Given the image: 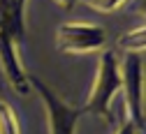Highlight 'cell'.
I'll return each instance as SVG.
<instances>
[{
  "label": "cell",
  "instance_id": "6da1fadb",
  "mask_svg": "<svg viewBox=\"0 0 146 134\" xmlns=\"http://www.w3.org/2000/svg\"><path fill=\"white\" fill-rule=\"evenodd\" d=\"M121 88H123V79H121L118 58H116V51L109 49L100 58L98 76H95L93 90H90V97L84 104V113H95V116H100L104 123H114L111 100H114V95Z\"/></svg>",
  "mask_w": 146,
  "mask_h": 134
},
{
  "label": "cell",
  "instance_id": "ba28073f",
  "mask_svg": "<svg viewBox=\"0 0 146 134\" xmlns=\"http://www.w3.org/2000/svg\"><path fill=\"white\" fill-rule=\"evenodd\" d=\"M116 134H141V132H139V129H137V127H135V125H132L130 120H125V123L121 125V129H118Z\"/></svg>",
  "mask_w": 146,
  "mask_h": 134
},
{
  "label": "cell",
  "instance_id": "30bf717a",
  "mask_svg": "<svg viewBox=\"0 0 146 134\" xmlns=\"http://www.w3.org/2000/svg\"><path fill=\"white\" fill-rule=\"evenodd\" d=\"M12 5L16 7V12H19V14H23V9H26V0H12Z\"/></svg>",
  "mask_w": 146,
  "mask_h": 134
},
{
  "label": "cell",
  "instance_id": "52a82bcc",
  "mask_svg": "<svg viewBox=\"0 0 146 134\" xmlns=\"http://www.w3.org/2000/svg\"><path fill=\"white\" fill-rule=\"evenodd\" d=\"M81 3L88 5V7H93V9H98V12L109 14V12L121 9V7L125 5V0H81Z\"/></svg>",
  "mask_w": 146,
  "mask_h": 134
},
{
  "label": "cell",
  "instance_id": "8992f818",
  "mask_svg": "<svg viewBox=\"0 0 146 134\" xmlns=\"http://www.w3.org/2000/svg\"><path fill=\"white\" fill-rule=\"evenodd\" d=\"M0 134H21L19 120H16L12 106L5 102H0Z\"/></svg>",
  "mask_w": 146,
  "mask_h": 134
},
{
  "label": "cell",
  "instance_id": "277c9868",
  "mask_svg": "<svg viewBox=\"0 0 146 134\" xmlns=\"http://www.w3.org/2000/svg\"><path fill=\"white\" fill-rule=\"evenodd\" d=\"M58 49L65 53H84V51H95L107 42V35L102 26L95 23H63L58 28Z\"/></svg>",
  "mask_w": 146,
  "mask_h": 134
},
{
  "label": "cell",
  "instance_id": "8fae6325",
  "mask_svg": "<svg viewBox=\"0 0 146 134\" xmlns=\"http://www.w3.org/2000/svg\"><path fill=\"white\" fill-rule=\"evenodd\" d=\"M56 3H58L60 7H65V9H72V7H74V3H77V0H56Z\"/></svg>",
  "mask_w": 146,
  "mask_h": 134
},
{
  "label": "cell",
  "instance_id": "7a4b0ae2",
  "mask_svg": "<svg viewBox=\"0 0 146 134\" xmlns=\"http://www.w3.org/2000/svg\"><path fill=\"white\" fill-rule=\"evenodd\" d=\"M28 83H30V88L37 90V95L42 97V102L46 106L51 134H74L77 120L84 116V106H70L65 100H60L46 83H42L33 74H28Z\"/></svg>",
  "mask_w": 146,
  "mask_h": 134
},
{
  "label": "cell",
  "instance_id": "3957f363",
  "mask_svg": "<svg viewBox=\"0 0 146 134\" xmlns=\"http://www.w3.org/2000/svg\"><path fill=\"white\" fill-rule=\"evenodd\" d=\"M123 90H125V104H127V120H130L139 132L146 125L144 118V63L139 53L127 51L123 60Z\"/></svg>",
  "mask_w": 146,
  "mask_h": 134
},
{
  "label": "cell",
  "instance_id": "9c48e42d",
  "mask_svg": "<svg viewBox=\"0 0 146 134\" xmlns=\"http://www.w3.org/2000/svg\"><path fill=\"white\" fill-rule=\"evenodd\" d=\"M135 9L146 16V0H135Z\"/></svg>",
  "mask_w": 146,
  "mask_h": 134
},
{
  "label": "cell",
  "instance_id": "5b68a950",
  "mask_svg": "<svg viewBox=\"0 0 146 134\" xmlns=\"http://www.w3.org/2000/svg\"><path fill=\"white\" fill-rule=\"evenodd\" d=\"M118 46H121V49H127V51H132V53L146 49V28H137V30H132V32L123 35L121 40H118Z\"/></svg>",
  "mask_w": 146,
  "mask_h": 134
}]
</instances>
